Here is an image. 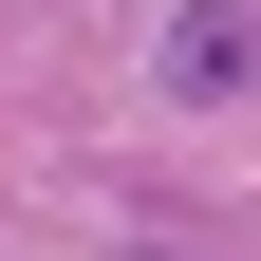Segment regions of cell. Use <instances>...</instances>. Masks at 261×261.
I'll list each match as a JSON object with an SVG mask.
<instances>
[{
    "mask_svg": "<svg viewBox=\"0 0 261 261\" xmlns=\"http://www.w3.org/2000/svg\"><path fill=\"white\" fill-rule=\"evenodd\" d=\"M224 93H261V0H187L149 38V112H224Z\"/></svg>",
    "mask_w": 261,
    "mask_h": 261,
    "instance_id": "6da1fadb",
    "label": "cell"
},
{
    "mask_svg": "<svg viewBox=\"0 0 261 261\" xmlns=\"http://www.w3.org/2000/svg\"><path fill=\"white\" fill-rule=\"evenodd\" d=\"M130 261H205V243H130Z\"/></svg>",
    "mask_w": 261,
    "mask_h": 261,
    "instance_id": "7a4b0ae2",
    "label": "cell"
}]
</instances>
